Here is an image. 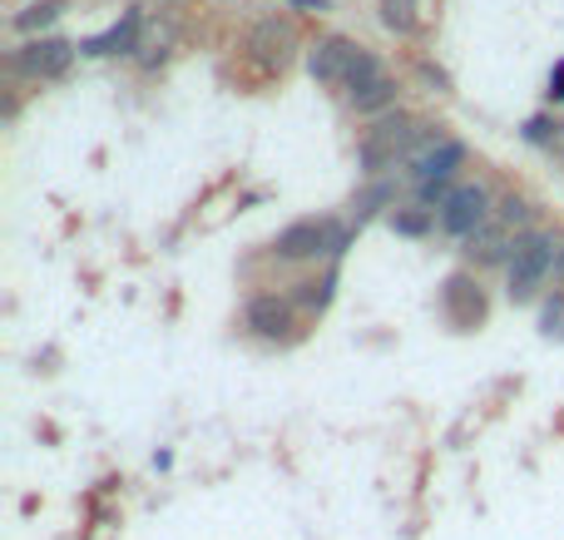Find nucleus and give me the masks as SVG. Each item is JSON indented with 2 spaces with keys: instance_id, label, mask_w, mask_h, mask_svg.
I'll use <instances>...</instances> for the list:
<instances>
[{
  "instance_id": "nucleus-1",
  "label": "nucleus",
  "mask_w": 564,
  "mask_h": 540,
  "mask_svg": "<svg viewBox=\"0 0 564 540\" xmlns=\"http://www.w3.org/2000/svg\"><path fill=\"white\" fill-rule=\"evenodd\" d=\"M416 139H421L416 119H406V115L381 119V125L361 139V174H381V169H391L411 144H416Z\"/></svg>"
},
{
  "instance_id": "nucleus-2",
  "label": "nucleus",
  "mask_w": 564,
  "mask_h": 540,
  "mask_svg": "<svg viewBox=\"0 0 564 540\" xmlns=\"http://www.w3.org/2000/svg\"><path fill=\"white\" fill-rule=\"evenodd\" d=\"M555 238L550 234H525L516 238V253H510V298H530L535 283L545 273H555Z\"/></svg>"
},
{
  "instance_id": "nucleus-3",
  "label": "nucleus",
  "mask_w": 564,
  "mask_h": 540,
  "mask_svg": "<svg viewBox=\"0 0 564 540\" xmlns=\"http://www.w3.org/2000/svg\"><path fill=\"white\" fill-rule=\"evenodd\" d=\"M486 218H490V194L480 184H460L441 208V228L456 238H476L486 228Z\"/></svg>"
},
{
  "instance_id": "nucleus-4",
  "label": "nucleus",
  "mask_w": 564,
  "mask_h": 540,
  "mask_svg": "<svg viewBox=\"0 0 564 540\" xmlns=\"http://www.w3.org/2000/svg\"><path fill=\"white\" fill-rule=\"evenodd\" d=\"M292 45H297V40H292V25H288V20H278V15L273 20H258V25L248 30V40H243L248 55H253L258 65H268V69L288 65Z\"/></svg>"
},
{
  "instance_id": "nucleus-5",
  "label": "nucleus",
  "mask_w": 564,
  "mask_h": 540,
  "mask_svg": "<svg viewBox=\"0 0 564 540\" xmlns=\"http://www.w3.org/2000/svg\"><path fill=\"white\" fill-rule=\"evenodd\" d=\"M69 60H75V45H69V40H30L25 50H15V69H25V75H35V79L65 75Z\"/></svg>"
},
{
  "instance_id": "nucleus-6",
  "label": "nucleus",
  "mask_w": 564,
  "mask_h": 540,
  "mask_svg": "<svg viewBox=\"0 0 564 540\" xmlns=\"http://www.w3.org/2000/svg\"><path fill=\"white\" fill-rule=\"evenodd\" d=\"M357 50L361 45H351V40H341V35L317 40L307 55L312 79H322V85H347V69H351V60H357Z\"/></svg>"
},
{
  "instance_id": "nucleus-7",
  "label": "nucleus",
  "mask_w": 564,
  "mask_h": 540,
  "mask_svg": "<svg viewBox=\"0 0 564 540\" xmlns=\"http://www.w3.org/2000/svg\"><path fill=\"white\" fill-rule=\"evenodd\" d=\"M460 159H466V149H460L456 139H436V144L416 159V169H411V174H416V188L421 184H446V179L460 169Z\"/></svg>"
},
{
  "instance_id": "nucleus-8",
  "label": "nucleus",
  "mask_w": 564,
  "mask_h": 540,
  "mask_svg": "<svg viewBox=\"0 0 564 540\" xmlns=\"http://www.w3.org/2000/svg\"><path fill=\"white\" fill-rule=\"evenodd\" d=\"M317 253H327V224H317V218H302V224L278 234V258L297 263V258H317Z\"/></svg>"
},
{
  "instance_id": "nucleus-9",
  "label": "nucleus",
  "mask_w": 564,
  "mask_h": 540,
  "mask_svg": "<svg viewBox=\"0 0 564 540\" xmlns=\"http://www.w3.org/2000/svg\"><path fill=\"white\" fill-rule=\"evenodd\" d=\"M248 327L263 333V337H282L292 327V307L282 303V298H273V293L253 298V303H248Z\"/></svg>"
},
{
  "instance_id": "nucleus-10",
  "label": "nucleus",
  "mask_w": 564,
  "mask_h": 540,
  "mask_svg": "<svg viewBox=\"0 0 564 540\" xmlns=\"http://www.w3.org/2000/svg\"><path fill=\"white\" fill-rule=\"evenodd\" d=\"M446 313H451V323L470 327V323H480L486 303H480V293L466 283V278H451V283H446Z\"/></svg>"
},
{
  "instance_id": "nucleus-11",
  "label": "nucleus",
  "mask_w": 564,
  "mask_h": 540,
  "mask_svg": "<svg viewBox=\"0 0 564 540\" xmlns=\"http://www.w3.org/2000/svg\"><path fill=\"white\" fill-rule=\"evenodd\" d=\"M134 30H139V10H129L119 25H109L105 35H95V40H85V55H119V50H134Z\"/></svg>"
},
{
  "instance_id": "nucleus-12",
  "label": "nucleus",
  "mask_w": 564,
  "mask_h": 540,
  "mask_svg": "<svg viewBox=\"0 0 564 540\" xmlns=\"http://www.w3.org/2000/svg\"><path fill=\"white\" fill-rule=\"evenodd\" d=\"M347 99L361 109V115H377V109H387L391 99H397V85H391L387 75H377V79H367V85L347 89Z\"/></svg>"
},
{
  "instance_id": "nucleus-13",
  "label": "nucleus",
  "mask_w": 564,
  "mask_h": 540,
  "mask_svg": "<svg viewBox=\"0 0 564 540\" xmlns=\"http://www.w3.org/2000/svg\"><path fill=\"white\" fill-rule=\"evenodd\" d=\"M470 253L480 258V263H500L506 253H516V248H506V224H486L476 238H470Z\"/></svg>"
},
{
  "instance_id": "nucleus-14",
  "label": "nucleus",
  "mask_w": 564,
  "mask_h": 540,
  "mask_svg": "<svg viewBox=\"0 0 564 540\" xmlns=\"http://www.w3.org/2000/svg\"><path fill=\"white\" fill-rule=\"evenodd\" d=\"M381 20L397 35H411L416 30V0H381Z\"/></svg>"
},
{
  "instance_id": "nucleus-15",
  "label": "nucleus",
  "mask_w": 564,
  "mask_h": 540,
  "mask_svg": "<svg viewBox=\"0 0 564 540\" xmlns=\"http://www.w3.org/2000/svg\"><path fill=\"white\" fill-rule=\"evenodd\" d=\"M59 0H40V6H30V10H20L15 15V30H40V25H50V20H59Z\"/></svg>"
},
{
  "instance_id": "nucleus-16",
  "label": "nucleus",
  "mask_w": 564,
  "mask_h": 540,
  "mask_svg": "<svg viewBox=\"0 0 564 540\" xmlns=\"http://www.w3.org/2000/svg\"><path fill=\"white\" fill-rule=\"evenodd\" d=\"M377 75H381L377 55H367V50H357V60H351V69H347V89L367 85V79H377Z\"/></svg>"
},
{
  "instance_id": "nucleus-17",
  "label": "nucleus",
  "mask_w": 564,
  "mask_h": 540,
  "mask_svg": "<svg viewBox=\"0 0 564 540\" xmlns=\"http://www.w3.org/2000/svg\"><path fill=\"white\" fill-rule=\"evenodd\" d=\"M500 224H506V228H516V224H525V218H530V208H525V198H516V194H510L506 198V204H500Z\"/></svg>"
},
{
  "instance_id": "nucleus-18",
  "label": "nucleus",
  "mask_w": 564,
  "mask_h": 540,
  "mask_svg": "<svg viewBox=\"0 0 564 540\" xmlns=\"http://www.w3.org/2000/svg\"><path fill=\"white\" fill-rule=\"evenodd\" d=\"M560 129H564V125H550V119H530V129H525V134L535 139V144H555V139H560Z\"/></svg>"
},
{
  "instance_id": "nucleus-19",
  "label": "nucleus",
  "mask_w": 564,
  "mask_h": 540,
  "mask_svg": "<svg viewBox=\"0 0 564 540\" xmlns=\"http://www.w3.org/2000/svg\"><path fill=\"white\" fill-rule=\"evenodd\" d=\"M387 198H391V188H387V184H377L367 198H357V218H367L371 208H377V204H387Z\"/></svg>"
},
{
  "instance_id": "nucleus-20",
  "label": "nucleus",
  "mask_w": 564,
  "mask_h": 540,
  "mask_svg": "<svg viewBox=\"0 0 564 540\" xmlns=\"http://www.w3.org/2000/svg\"><path fill=\"white\" fill-rule=\"evenodd\" d=\"M347 238H351V234H347V228L327 224V253H332V258H337V253H347Z\"/></svg>"
},
{
  "instance_id": "nucleus-21",
  "label": "nucleus",
  "mask_w": 564,
  "mask_h": 540,
  "mask_svg": "<svg viewBox=\"0 0 564 540\" xmlns=\"http://www.w3.org/2000/svg\"><path fill=\"white\" fill-rule=\"evenodd\" d=\"M391 224H397L401 234H426V218H421V214H397Z\"/></svg>"
},
{
  "instance_id": "nucleus-22",
  "label": "nucleus",
  "mask_w": 564,
  "mask_h": 540,
  "mask_svg": "<svg viewBox=\"0 0 564 540\" xmlns=\"http://www.w3.org/2000/svg\"><path fill=\"white\" fill-rule=\"evenodd\" d=\"M288 6H302V10H327V0H288Z\"/></svg>"
},
{
  "instance_id": "nucleus-23",
  "label": "nucleus",
  "mask_w": 564,
  "mask_h": 540,
  "mask_svg": "<svg viewBox=\"0 0 564 540\" xmlns=\"http://www.w3.org/2000/svg\"><path fill=\"white\" fill-rule=\"evenodd\" d=\"M555 278L564 283V248H560V258H555Z\"/></svg>"
},
{
  "instance_id": "nucleus-24",
  "label": "nucleus",
  "mask_w": 564,
  "mask_h": 540,
  "mask_svg": "<svg viewBox=\"0 0 564 540\" xmlns=\"http://www.w3.org/2000/svg\"><path fill=\"white\" fill-rule=\"evenodd\" d=\"M555 95H564V65H560V89H555Z\"/></svg>"
}]
</instances>
